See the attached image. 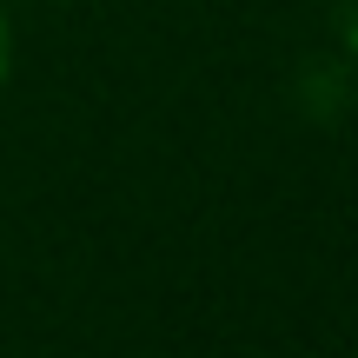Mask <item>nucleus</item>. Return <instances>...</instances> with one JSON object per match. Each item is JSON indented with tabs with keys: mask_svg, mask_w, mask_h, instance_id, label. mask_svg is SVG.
Returning a JSON list of instances; mask_svg holds the SVG:
<instances>
[{
	"mask_svg": "<svg viewBox=\"0 0 358 358\" xmlns=\"http://www.w3.org/2000/svg\"><path fill=\"white\" fill-rule=\"evenodd\" d=\"M13 73V27H7V7H0V87H7Z\"/></svg>",
	"mask_w": 358,
	"mask_h": 358,
	"instance_id": "obj_1",
	"label": "nucleus"
}]
</instances>
